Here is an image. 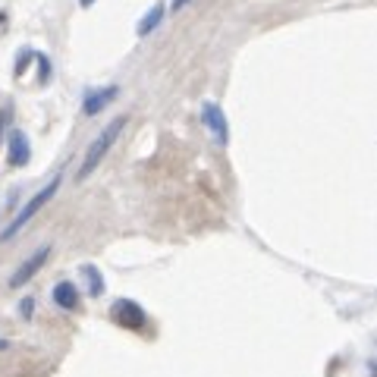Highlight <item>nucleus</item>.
Instances as JSON below:
<instances>
[{
	"instance_id": "nucleus-6",
	"label": "nucleus",
	"mask_w": 377,
	"mask_h": 377,
	"mask_svg": "<svg viewBox=\"0 0 377 377\" xmlns=\"http://www.w3.org/2000/svg\"><path fill=\"white\" fill-rule=\"evenodd\" d=\"M10 164L13 167H25L29 164V158H32V145H29V139H25V132H19V129H13L10 132Z\"/></svg>"
},
{
	"instance_id": "nucleus-9",
	"label": "nucleus",
	"mask_w": 377,
	"mask_h": 377,
	"mask_svg": "<svg viewBox=\"0 0 377 377\" xmlns=\"http://www.w3.org/2000/svg\"><path fill=\"white\" fill-rule=\"evenodd\" d=\"M164 13H167V10H164V4H154L151 10L145 13V19H141V23H139V35H141V38H145V35H151V32L160 25V19H164Z\"/></svg>"
},
{
	"instance_id": "nucleus-14",
	"label": "nucleus",
	"mask_w": 377,
	"mask_h": 377,
	"mask_svg": "<svg viewBox=\"0 0 377 377\" xmlns=\"http://www.w3.org/2000/svg\"><path fill=\"white\" fill-rule=\"evenodd\" d=\"M186 4H188V0H173V10H183Z\"/></svg>"
},
{
	"instance_id": "nucleus-2",
	"label": "nucleus",
	"mask_w": 377,
	"mask_h": 377,
	"mask_svg": "<svg viewBox=\"0 0 377 377\" xmlns=\"http://www.w3.org/2000/svg\"><path fill=\"white\" fill-rule=\"evenodd\" d=\"M57 188H60V177H53V179H51V183H47V186L41 188V192H38V195H32V201H29V205H25V207H23V211H19V214H16V217H13V220H10V226H6V230H4V233H0V242L13 239V236H16L19 230H23V226H25V224H29V220H32V217H35V214H38V211H41V207L47 205V201H51V198H53V195H57Z\"/></svg>"
},
{
	"instance_id": "nucleus-8",
	"label": "nucleus",
	"mask_w": 377,
	"mask_h": 377,
	"mask_svg": "<svg viewBox=\"0 0 377 377\" xmlns=\"http://www.w3.org/2000/svg\"><path fill=\"white\" fill-rule=\"evenodd\" d=\"M53 302H57L60 308H66V312H72V308L79 305V289H76V283H70V280L57 283V286H53Z\"/></svg>"
},
{
	"instance_id": "nucleus-15",
	"label": "nucleus",
	"mask_w": 377,
	"mask_h": 377,
	"mask_svg": "<svg viewBox=\"0 0 377 377\" xmlns=\"http://www.w3.org/2000/svg\"><path fill=\"white\" fill-rule=\"evenodd\" d=\"M89 4H91V0H82V6H89Z\"/></svg>"
},
{
	"instance_id": "nucleus-11",
	"label": "nucleus",
	"mask_w": 377,
	"mask_h": 377,
	"mask_svg": "<svg viewBox=\"0 0 377 377\" xmlns=\"http://www.w3.org/2000/svg\"><path fill=\"white\" fill-rule=\"evenodd\" d=\"M35 57H38V79L47 82V79H51V63H47L44 53H35Z\"/></svg>"
},
{
	"instance_id": "nucleus-3",
	"label": "nucleus",
	"mask_w": 377,
	"mask_h": 377,
	"mask_svg": "<svg viewBox=\"0 0 377 377\" xmlns=\"http://www.w3.org/2000/svg\"><path fill=\"white\" fill-rule=\"evenodd\" d=\"M47 258H51V245H41L35 255H32V258H25L23 264L16 267V274H13V277H10V286H13V289L25 286V283H29V280L35 277V274H38V271H41V267L47 264Z\"/></svg>"
},
{
	"instance_id": "nucleus-10",
	"label": "nucleus",
	"mask_w": 377,
	"mask_h": 377,
	"mask_svg": "<svg viewBox=\"0 0 377 377\" xmlns=\"http://www.w3.org/2000/svg\"><path fill=\"white\" fill-rule=\"evenodd\" d=\"M82 274H85V277H89V293H91V295H101V293H104V280H101L98 267L85 264V267H82Z\"/></svg>"
},
{
	"instance_id": "nucleus-5",
	"label": "nucleus",
	"mask_w": 377,
	"mask_h": 377,
	"mask_svg": "<svg viewBox=\"0 0 377 377\" xmlns=\"http://www.w3.org/2000/svg\"><path fill=\"white\" fill-rule=\"evenodd\" d=\"M201 120H205V126L214 132V139H217V145H226L230 141V123H226L224 110H220L214 101H207L205 107H201Z\"/></svg>"
},
{
	"instance_id": "nucleus-12",
	"label": "nucleus",
	"mask_w": 377,
	"mask_h": 377,
	"mask_svg": "<svg viewBox=\"0 0 377 377\" xmlns=\"http://www.w3.org/2000/svg\"><path fill=\"white\" fill-rule=\"evenodd\" d=\"M35 57V53L32 51H19V60H16V76H23L25 72V66H29V60Z\"/></svg>"
},
{
	"instance_id": "nucleus-13",
	"label": "nucleus",
	"mask_w": 377,
	"mask_h": 377,
	"mask_svg": "<svg viewBox=\"0 0 377 377\" xmlns=\"http://www.w3.org/2000/svg\"><path fill=\"white\" fill-rule=\"evenodd\" d=\"M32 312H35V299H23V305H19V314H23V318H29Z\"/></svg>"
},
{
	"instance_id": "nucleus-7",
	"label": "nucleus",
	"mask_w": 377,
	"mask_h": 377,
	"mask_svg": "<svg viewBox=\"0 0 377 377\" xmlns=\"http://www.w3.org/2000/svg\"><path fill=\"white\" fill-rule=\"evenodd\" d=\"M120 94L117 85H110V89H101V91H91V94H85V104H82V110H85V117H94V113H101L107 104H110L113 98Z\"/></svg>"
},
{
	"instance_id": "nucleus-4",
	"label": "nucleus",
	"mask_w": 377,
	"mask_h": 377,
	"mask_svg": "<svg viewBox=\"0 0 377 377\" xmlns=\"http://www.w3.org/2000/svg\"><path fill=\"white\" fill-rule=\"evenodd\" d=\"M113 321H117L120 327H126V330H141L148 318H145V312H141L139 302H132V299H120L117 305H113Z\"/></svg>"
},
{
	"instance_id": "nucleus-1",
	"label": "nucleus",
	"mask_w": 377,
	"mask_h": 377,
	"mask_svg": "<svg viewBox=\"0 0 377 377\" xmlns=\"http://www.w3.org/2000/svg\"><path fill=\"white\" fill-rule=\"evenodd\" d=\"M123 126H126V117H117V120H113L110 126H107L104 132H101L98 139L91 141V148H89V151H85V160H82V167H79V173H76L79 179H89L91 173L98 170V164H101V160H104V154L110 151V148H113V141L120 139V132H123Z\"/></svg>"
}]
</instances>
